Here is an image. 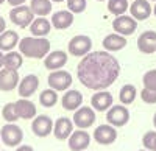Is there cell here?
<instances>
[{
    "mask_svg": "<svg viewBox=\"0 0 156 151\" xmlns=\"http://www.w3.org/2000/svg\"><path fill=\"white\" fill-rule=\"evenodd\" d=\"M9 19H11V22L14 25L25 28V27H30L31 22L34 20V12L27 5L12 6V9L9 11Z\"/></svg>",
    "mask_w": 156,
    "mask_h": 151,
    "instance_id": "cell-3",
    "label": "cell"
},
{
    "mask_svg": "<svg viewBox=\"0 0 156 151\" xmlns=\"http://www.w3.org/2000/svg\"><path fill=\"white\" fill-rule=\"evenodd\" d=\"M120 73V64L109 52H90L76 67L80 83L92 91H105L115 83Z\"/></svg>",
    "mask_w": 156,
    "mask_h": 151,
    "instance_id": "cell-1",
    "label": "cell"
},
{
    "mask_svg": "<svg viewBox=\"0 0 156 151\" xmlns=\"http://www.w3.org/2000/svg\"><path fill=\"white\" fill-rule=\"evenodd\" d=\"M73 132V120L67 117H59L53 125V134L58 140H66Z\"/></svg>",
    "mask_w": 156,
    "mask_h": 151,
    "instance_id": "cell-16",
    "label": "cell"
},
{
    "mask_svg": "<svg viewBox=\"0 0 156 151\" xmlns=\"http://www.w3.org/2000/svg\"><path fill=\"white\" fill-rule=\"evenodd\" d=\"M153 125H154V128H156V112H154V115H153Z\"/></svg>",
    "mask_w": 156,
    "mask_h": 151,
    "instance_id": "cell-40",
    "label": "cell"
},
{
    "mask_svg": "<svg viewBox=\"0 0 156 151\" xmlns=\"http://www.w3.org/2000/svg\"><path fill=\"white\" fill-rule=\"evenodd\" d=\"M142 143L148 151H156V131H148L142 137Z\"/></svg>",
    "mask_w": 156,
    "mask_h": 151,
    "instance_id": "cell-32",
    "label": "cell"
},
{
    "mask_svg": "<svg viewBox=\"0 0 156 151\" xmlns=\"http://www.w3.org/2000/svg\"><path fill=\"white\" fill-rule=\"evenodd\" d=\"M144 86L147 89H156V70H148L144 73Z\"/></svg>",
    "mask_w": 156,
    "mask_h": 151,
    "instance_id": "cell-34",
    "label": "cell"
},
{
    "mask_svg": "<svg viewBox=\"0 0 156 151\" xmlns=\"http://www.w3.org/2000/svg\"><path fill=\"white\" fill-rule=\"evenodd\" d=\"M89 143H90V136L80 128L73 131L69 137V148L72 151H84L89 146Z\"/></svg>",
    "mask_w": 156,
    "mask_h": 151,
    "instance_id": "cell-13",
    "label": "cell"
},
{
    "mask_svg": "<svg viewBox=\"0 0 156 151\" xmlns=\"http://www.w3.org/2000/svg\"><path fill=\"white\" fill-rule=\"evenodd\" d=\"M151 5L148 0H134V2L131 3V6H129V14H131L137 22L140 20H147L151 14Z\"/></svg>",
    "mask_w": 156,
    "mask_h": 151,
    "instance_id": "cell-15",
    "label": "cell"
},
{
    "mask_svg": "<svg viewBox=\"0 0 156 151\" xmlns=\"http://www.w3.org/2000/svg\"><path fill=\"white\" fill-rule=\"evenodd\" d=\"M2 115L3 118L8 122V123H14L19 120V115H17V111H16V103H8L3 106L2 109Z\"/></svg>",
    "mask_w": 156,
    "mask_h": 151,
    "instance_id": "cell-31",
    "label": "cell"
},
{
    "mask_svg": "<svg viewBox=\"0 0 156 151\" xmlns=\"http://www.w3.org/2000/svg\"><path fill=\"white\" fill-rule=\"evenodd\" d=\"M19 52L31 59H42L50 53V41L45 37H23L19 42Z\"/></svg>",
    "mask_w": 156,
    "mask_h": 151,
    "instance_id": "cell-2",
    "label": "cell"
},
{
    "mask_svg": "<svg viewBox=\"0 0 156 151\" xmlns=\"http://www.w3.org/2000/svg\"><path fill=\"white\" fill-rule=\"evenodd\" d=\"M6 2H8L11 6H19V5H23L27 0H6Z\"/></svg>",
    "mask_w": 156,
    "mask_h": 151,
    "instance_id": "cell-36",
    "label": "cell"
},
{
    "mask_svg": "<svg viewBox=\"0 0 156 151\" xmlns=\"http://www.w3.org/2000/svg\"><path fill=\"white\" fill-rule=\"evenodd\" d=\"M126 45V36L119 33H111L103 39V48L106 52H119Z\"/></svg>",
    "mask_w": 156,
    "mask_h": 151,
    "instance_id": "cell-22",
    "label": "cell"
},
{
    "mask_svg": "<svg viewBox=\"0 0 156 151\" xmlns=\"http://www.w3.org/2000/svg\"><path fill=\"white\" fill-rule=\"evenodd\" d=\"M39 103H41L44 108H53L56 103H58V94L55 89H45L41 92L39 95Z\"/></svg>",
    "mask_w": 156,
    "mask_h": 151,
    "instance_id": "cell-29",
    "label": "cell"
},
{
    "mask_svg": "<svg viewBox=\"0 0 156 151\" xmlns=\"http://www.w3.org/2000/svg\"><path fill=\"white\" fill-rule=\"evenodd\" d=\"M3 2H5V0H0V5H2V3H3Z\"/></svg>",
    "mask_w": 156,
    "mask_h": 151,
    "instance_id": "cell-43",
    "label": "cell"
},
{
    "mask_svg": "<svg viewBox=\"0 0 156 151\" xmlns=\"http://www.w3.org/2000/svg\"><path fill=\"white\" fill-rule=\"evenodd\" d=\"M112 94L108 92V91H97L92 98H90V105L92 108L98 112H103V111H108L111 106H112Z\"/></svg>",
    "mask_w": 156,
    "mask_h": 151,
    "instance_id": "cell-17",
    "label": "cell"
},
{
    "mask_svg": "<svg viewBox=\"0 0 156 151\" xmlns=\"http://www.w3.org/2000/svg\"><path fill=\"white\" fill-rule=\"evenodd\" d=\"M137 48L142 53L150 55L153 52H156V31H144L139 37H137Z\"/></svg>",
    "mask_w": 156,
    "mask_h": 151,
    "instance_id": "cell-19",
    "label": "cell"
},
{
    "mask_svg": "<svg viewBox=\"0 0 156 151\" xmlns=\"http://www.w3.org/2000/svg\"><path fill=\"white\" fill-rule=\"evenodd\" d=\"M73 12L72 11H66V9H61V11H56L53 16H51V25L53 28L56 30H67L70 25L73 23Z\"/></svg>",
    "mask_w": 156,
    "mask_h": 151,
    "instance_id": "cell-20",
    "label": "cell"
},
{
    "mask_svg": "<svg viewBox=\"0 0 156 151\" xmlns=\"http://www.w3.org/2000/svg\"><path fill=\"white\" fill-rule=\"evenodd\" d=\"M61 103H62V108L66 111H76L83 105V94L76 89L66 91V94L62 95Z\"/></svg>",
    "mask_w": 156,
    "mask_h": 151,
    "instance_id": "cell-18",
    "label": "cell"
},
{
    "mask_svg": "<svg viewBox=\"0 0 156 151\" xmlns=\"http://www.w3.org/2000/svg\"><path fill=\"white\" fill-rule=\"evenodd\" d=\"M16 111H17V115L19 118H23V120H30V118H34L36 117V106L33 101L27 98H20L16 101Z\"/></svg>",
    "mask_w": 156,
    "mask_h": 151,
    "instance_id": "cell-23",
    "label": "cell"
},
{
    "mask_svg": "<svg viewBox=\"0 0 156 151\" xmlns=\"http://www.w3.org/2000/svg\"><path fill=\"white\" fill-rule=\"evenodd\" d=\"M95 123V109L90 106H81L73 114V125L80 129H86Z\"/></svg>",
    "mask_w": 156,
    "mask_h": 151,
    "instance_id": "cell-7",
    "label": "cell"
},
{
    "mask_svg": "<svg viewBox=\"0 0 156 151\" xmlns=\"http://www.w3.org/2000/svg\"><path fill=\"white\" fill-rule=\"evenodd\" d=\"M31 131L37 137H47L53 131V122L48 115H36L31 123Z\"/></svg>",
    "mask_w": 156,
    "mask_h": 151,
    "instance_id": "cell-11",
    "label": "cell"
},
{
    "mask_svg": "<svg viewBox=\"0 0 156 151\" xmlns=\"http://www.w3.org/2000/svg\"><path fill=\"white\" fill-rule=\"evenodd\" d=\"M48 86L51 87V89H55L56 92L58 91H66L69 89V87L72 86L73 83V78L72 75L66 70H53L50 75H48Z\"/></svg>",
    "mask_w": 156,
    "mask_h": 151,
    "instance_id": "cell-6",
    "label": "cell"
},
{
    "mask_svg": "<svg viewBox=\"0 0 156 151\" xmlns=\"http://www.w3.org/2000/svg\"><path fill=\"white\" fill-rule=\"evenodd\" d=\"M98 2H105V0H98Z\"/></svg>",
    "mask_w": 156,
    "mask_h": 151,
    "instance_id": "cell-45",
    "label": "cell"
},
{
    "mask_svg": "<svg viewBox=\"0 0 156 151\" xmlns=\"http://www.w3.org/2000/svg\"><path fill=\"white\" fill-rule=\"evenodd\" d=\"M5 28H6V23H5V19L0 16V34H2L3 31H5Z\"/></svg>",
    "mask_w": 156,
    "mask_h": 151,
    "instance_id": "cell-38",
    "label": "cell"
},
{
    "mask_svg": "<svg viewBox=\"0 0 156 151\" xmlns=\"http://www.w3.org/2000/svg\"><path fill=\"white\" fill-rule=\"evenodd\" d=\"M22 53L20 52H8L3 56V67L5 69H11V70H19L22 66Z\"/></svg>",
    "mask_w": 156,
    "mask_h": 151,
    "instance_id": "cell-27",
    "label": "cell"
},
{
    "mask_svg": "<svg viewBox=\"0 0 156 151\" xmlns=\"http://www.w3.org/2000/svg\"><path fill=\"white\" fill-rule=\"evenodd\" d=\"M87 6V2L86 0H67V8L69 11H72L73 14H80L83 12Z\"/></svg>",
    "mask_w": 156,
    "mask_h": 151,
    "instance_id": "cell-33",
    "label": "cell"
},
{
    "mask_svg": "<svg viewBox=\"0 0 156 151\" xmlns=\"http://www.w3.org/2000/svg\"><path fill=\"white\" fill-rule=\"evenodd\" d=\"M153 14L156 16V5H154V8H153Z\"/></svg>",
    "mask_w": 156,
    "mask_h": 151,
    "instance_id": "cell-42",
    "label": "cell"
},
{
    "mask_svg": "<svg viewBox=\"0 0 156 151\" xmlns=\"http://www.w3.org/2000/svg\"><path fill=\"white\" fill-rule=\"evenodd\" d=\"M3 53H2V50H0V69H3Z\"/></svg>",
    "mask_w": 156,
    "mask_h": 151,
    "instance_id": "cell-39",
    "label": "cell"
},
{
    "mask_svg": "<svg viewBox=\"0 0 156 151\" xmlns=\"http://www.w3.org/2000/svg\"><path fill=\"white\" fill-rule=\"evenodd\" d=\"M150 2H156V0H150Z\"/></svg>",
    "mask_w": 156,
    "mask_h": 151,
    "instance_id": "cell-46",
    "label": "cell"
},
{
    "mask_svg": "<svg viewBox=\"0 0 156 151\" xmlns=\"http://www.w3.org/2000/svg\"><path fill=\"white\" fill-rule=\"evenodd\" d=\"M136 95H137V91H136V87L133 84H125L122 89H120V94H119V100H120V103L128 106V105H131L134 100H136Z\"/></svg>",
    "mask_w": 156,
    "mask_h": 151,
    "instance_id": "cell-28",
    "label": "cell"
},
{
    "mask_svg": "<svg viewBox=\"0 0 156 151\" xmlns=\"http://www.w3.org/2000/svg\"><path fill=\"white\" fill-rule=\"evenodd\" d=\"M0 139L6 146H19L23 140V131L14 123H6L0 129Z\"/></svg>",
    "mask_w": 156,
    "mask_h": 151,
    "instance_id": "cell-4",
    "label": "cell"
},
{
    "mask_svg": "<svg viewBox=\"0 0 156 151\" xmlns=\"http://www.w3.org/2000/svg\"><path fill=\"white\" fill-rule=\"evenodd\" d=\"M19 73L17 70L11 69H0V91L8 92L16 89V86H19Z\"/></svg>",
    "mask_w": 156,
    "mask_h": 151,
    "instance_id": "cell-12",
    "label": "cell"
},
{
    "mask_svg": "<svg viewBox=\"0 0 156 151\" xmlns=\"http://www.w3.org/2000/svg\"><path fill=\"white\" fill-rule=\"evenodd\" d=\"M30 8L37 17H45L51 12V0H31Z\"/></svg>",
    "mask_w": 156,
    "mask_h": 151,
    "instance_id": "cell-26",
    "label": "cell"
},
{
    "mask_svg": "<svg viewBox=\"0 0 156 151\" xmlns=\"http://www.w3.org/2000/svg\"><path fill=\"white\" fill-rule=\"evenodd\" d=\"M140 98H142V101H145L148 105H154L156 103V89H147V87H144L140 92Z\"/></svg>",
    "mask_w": 156,
    "mask_h": 151,
    "instance_id": "cell-35",
    "label": "cell"
},
{
    "mask_svg": "<svg viewBox=\"0 0 156 151\" xmlns=\"http://www.w3.org/2000/svg\"><path fill=\"white\" fill-rule=\"evenodd\" d=\"M51 30V22L47 20L45 17H37L31 22L30 25V31L33 36H37V37H45Z\"/></svg>",
    "mask_w": 156,
    "mask_h": 151,
    "instance_id": "cell-25",
    "label": "cell"
},
{
    "mask_svg": "<svg viewBox=\"0 0 156 151\" xmlns=\"http://www.w3.org/2000/svg\"><path fill=\"white\" fill-rule=\"evenodd\" d=\"M39 87V78L36 77V75H27L20 83H19V95L22 98H28L31 97Z\"/></svg>",
    "mask_w": 156,
    "mask_h": 151,
    "instance_id": "cell-21",
    "label": "cell"
},
{
    "mask_svg": "<svg viewBox=\"0 0 156 151\" xmlns=\"http://www.w3.org/2000/svg\"><path fill=\"white\" fill-rule=\"evenodd\" d=\"M67 62V53L62 52V50H55V52H50L45 58H44V66L48 70H59L66 66Z\"/></svg>",
    "mask_w": 156,
    "mask_h": 151,
    "instance_id": "cell-14",
    "label": "cell"
},
{
    "mask_svg": "<svg viewBox=\"0 0 156 151\" xmlns=\"http://www.w3.org/2000/svg\"><path fill=\"white\" fill-rule=\"evenodd\" d=\"M126 9H128V0H109L108 2V11L115 17L125 14Z\"/></svg>",
    "mask_w": 156,
    "mask_h": 151,
    "instance_id": "cell-30",
    "label": "cell"
},
{
    "mask_svg": "<svg viewBox=\"0 0 156 151\" xmlns=\"http://www.w3.org/2000/svg\"><path fill=\"white\" fill-rule=\"evenodd\" d=\"M112 28L115 33L123 34V36H131L137 30V20L133 16H117L112 22Z\"/></svg>",
    "mask_w": 156,
    "mask_h": 151,
    "instance_id": "cell-9",
    "label": "cell"
},
{
    "mask_svg": "<svg viewBox=\"0 0 156 151\" xmlns=\"http://www.w3.org/2000/svg\"><path fill=\"white\" fill-rule=\"evenodd\" d=\"M94 139L97 143L100 145H111L115 142L117 139V131H115V126L112 125H100V126L95 128L94 131Z\"/></svg>",
    "mask_w": 156,
    "mask_h": 151,
    "instance_id": "cell-10",
    "label": "cell"
},
{
    "mask_svg": "<svg viewBox=\"0 0 156 151\" xmlns=\"http://www.w3.org/2000/svg\"><path fill=\"white\" fill-rule=\"evenodd\" d=\"M139 151H148V149H139Z\"/></svg>",
    "mask_w": 156,
    "mask_h": 151,
    "instance_id": "cell-44",
    "label": "cell"
},
{
    "mask_svg": "<svg viewBox=\"0 0 156 151\" xmlns=\"http://www.w3.org/2000/svg\"><path fill=\"white\" fill-rule=\"evenodd\" d=\"M19 42V34L12 30H5L0 34V50L2 52H11Z\"/></svg>",
    "mask_w": 156,
    "mask_h": 151,
    "instance_id": "cell-24",
    "label": "cell"
},
{
    "mask_svg": "<svg viewBox=\"0 0 156 151\" xmlns=\"http://www.w3.org/2000/svg\"><path fill=\"white\" fill-rule=\"evenodd\" d=\"M106 120L112 126H125L129 122V111L125 105H112L106 111Z\"/></svg>",
    "mask_w": 156,
    "mask_h": 151,
    "instance_id": "cell-5",
    "label": "cell"
},
{
    "mask_svg": "<svg viewBox=\"0 0 156 151\" xmlns=\"http://www.w3.org/2000/svg\"><path fill=\"white\" fill-rule=\"evenodd\" d=\"M90 48H92V41H90L89 36L80 34L75 36L70 39L69 42V52L73 56H86L87 53H90Z\"/></svg>",
    "mask_w": 156,
    "mask_h": 151,
    "instance_id": "cell-8",
    "label": "cell"
},
{
    "mask_svg": "<svg viewBox=\"0 0 156 151\" xmlns=\"http://www.w3.org/2000/svg\"><path fill=\"white\" fill-rule=\"evenodd\" d=\"M16 151H34V149H33L30 145H20V146H19Z\"/></svg>",
    "mask_w": 156,
    "mask_h": 151,
    "instance_id": "cell-37",
    "label": "cell"
},
{
    "mask_svg": "<svg viewBox=\"0 0 156 151\" xmlns=\"http://www.w3.org/2000/svg\"><path fill=\"white\" fill-rule=\"evenodd\" d=\"M51 2H56V3H59V2H64V0H51Z\"/></svg>",
    "mask_w": 156,
    "mask_h": 151,
    "instance_id": "cell-41",
    "label": "cell"
},
{
    "mask_svg": "<svg viewBox=\"0 0 156 151\" xmlns=\"http://www.w3.org/2000/svg\"><path fill=\"white\" fill-rule=\"evenodd\" d=\"M84 151H86V149H84Z\"/></svg>",
    "mask_w": 156,
    "mask_h": 151,
    "instance_id": "cell-47",
    "label": "cell"
}]
</instances>
